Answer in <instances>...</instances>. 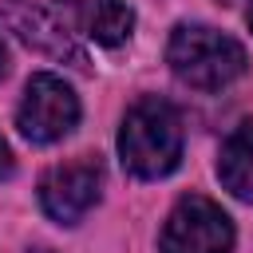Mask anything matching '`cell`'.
<instances>
[{
	"label": "cell",
	"mask_w": 253,
	"mask_h": 253,
	"mask_svg": "<svg viewBox=\"0 0 253 253\" xmlns=\"http://www.w3.org/2000/svg\"><path fill=\"white\" fill-rule=\"evenodd\" d=\"M119 158L134 178H166L182 158V119H178V111L158 95H142L123 119Z\"/></svg>",
	"instance_id": "cell-1"
},
{
	"label": "cell",
	"mask_w": 253,
	"mask_h": 253,
	"mask_svg": "<svg viewBox=\"0 0 253 253\" xmlns=\"http://www.w3.org/2000/svg\"><path fill=\"white\" fill-rule=\"evenodd\" d=\"M166 63L182 83L198 91H221L245 71L249 59L233 36L206 24H178L166 43Z\"/></svg>",
	"instance_id": "cell-2"
},
{
	"label": "cell",
	"mask_w": 253,
	"mask_h": 253,
	"mask_svg": "<svg viewBox=\"0 0 253 253\" xmlns=\"http://www.w3.org/2000/svg\"><path fill=\"white\" fill-rule=\"evenodd\" d=\"M158 249L162 253H229L233 249V221L217 202H210L202 194H186L170 210L162 237H158Z\"/></svg>",
	"instance_id": "cell-3"
},
{
	"label": "cell",
	"mask_w": 253,
	"mask_h": 253,
	"mask_svg": "<svg viewBox=\"0 0 253 253\" xmlns=\"http://www.w3.org/2000/svg\"><path fill=\"white\" fill-rule=\"evenodd\" d=\"M75 123H79V99H75V91L59 75H51V71L32 75L28 87H24V103L16 111L20 134L28 142H55Z\"/></svg>",
	"instance_id": "cell-4"
},
{
	"label": "cell",
	"mask_w": 253,
	"mask_h": 253,
	"mask_svg": "<svg viewBox=\"0 0 253 253\" xmlns=\"http://www.w3.org/2000/svg\"><path fill=\"white\" fill-rule=\"evenodd\" d=\"M99 186H103V166L91 154H79L71 162H59L43 174L40 182V206L51 221L75 225L95 202H99Z\"/></svg>",
	"instance_id": "cell-5"
},
{
	"label": "cell",
	"mask_w": 253,
	"mask_h": 253,
	"mask_svg": "<svg viewBox=\"0 0 253 253\" xmlns=\"http://www.w3.org/2000/svg\"><path fill=\"white\" fill-rule=\"evenodd\" d=\"M0 16H4V24H8L28 47H36V51H43V55H51V59H67V63H75V67L87 63V55L75 47L71 32H67L47 8H40V4H32V0H4Z\"/></svg>",
	"instance_id": "cell-6"
},
{
	"label": "cell",
	"mask_w": 253,
	"mask_h": 253,
	"mask_svg": "<svg viewBox=\"0 0 253 253\" xmlns=\"http://www.w3.org/2000/svg\"><path fill=\"white\" fill-rule=\"evenodd\" d=\"M55 8L67 12L75 32H83L87 40H95L103 47L123 43L134 28V12L126 0H55Z\"/></svg>",
	"instance_id": "cell-7"
},
{
	"label": "cell",
	"mask_w": 253,
	"mask_h": 253,
	"mask_svg": "<svg viewBox=\"0 0 253 253\" xmlns=\"http://www.w3.org/2000/svg\"><path fill=\"white\" fill-rule=\"evenodd\" d=\"M217 178H221V186L233 198L253 202V119H245L241 126H233V134L221 142Z\"/></svg>",
	"instance_id": "cell-8"
},
{
	"label": "cell",
	"mask_w": 253,
	"mask_h": 253,
	"mask_svg": "<svg viewBox=\"0 0 253 253\" xmlns=\"http://www.w3.org/2000/svg\"><path fill=\"white\" fill-rule=\"evenodd\" d=\"M8 174H12V150H8V142L0 134V178H8Z\"/></svg>",
	"instance_id": "cell-9"
},
{
	"label": "cell",
	"mask_w": 253,
	"mask_h": 253,
	"mask_svg": "<svg viewBox=\"0 0 253 253\" xmlns=\"http://www.w3.org/2000/svg\"><path fill=\"white\" fill-rule=\"evenodd\" d=\"M8 71V47H4V40H0V75Z\"/></svg>",
	"instance_id": "cell-10"
},
{
	"label": "cell",
	"mask_w": 253,
	"mask_h": 253,
	"mask_svg": "<svg viewBox=\"0 0 253 253\" xmlns=\"http://www.w3.org/2000/svg\"><path fill=\"white\" fill-rule=\"evenodd\" d=\"M249 28H253V4H249Z\"/></svg>",
	"instance_id": "cell-11"
}]
</instances>
